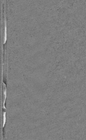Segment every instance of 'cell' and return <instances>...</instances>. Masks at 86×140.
<instances>
[{"label":"cell","instance_id":"cell-1","mask_svg":"<svg viewBox=\"0 0 86 140\" xmlns=\"http://www.w3.org/2000/svg\"><path fill=\"white\" fill-rule=\"evenodd\" d=\"M6 113L5 112H4L3 113V128H4L5 125V122H6Z\"/></svg>","mask_w":86,"mask_h":140}]
</instances>
